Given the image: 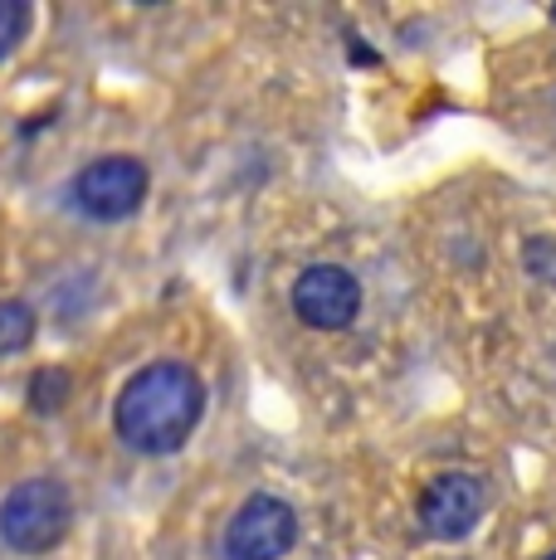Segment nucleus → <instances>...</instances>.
<instances>
[{
    "mask_svg": "<svg viewBox=\"0 0 556 560\" xmlns=\"http://www.w3.org/2000/svg\"><path fill=\"white\" fill-rule=\"evenodd\" d=\"M206 419V381L186 361H147L113 400V434L137 458H171Z\"/></svg>",
    "mask_w": 556,
    "mask_h": 560,
    "instance_id": "1",
    "label": "nucleus"
},
{
    "mask_svg": "<svg viewBox=\"0 0 556 560\" xmlns=\"http://www.w3.org/2000/svg\"><path fill=\"white\" fill-rule=\"evenodd\" d=\"M73 532V492L59 478H20L0 498V541L15 556H49Z\"/></svg>",
    "mask_w": 556,
    "mask_h": 560,
    "instance_id": "2",
    "label": "nucleus"
},
{
    "mask_svg": "<svg viewBox=\"0 0 556 560\" xmlns=\"http://www.w3.org/2000/svg\"><path fill=\"white\" fill-rule=\"evenodd\" d=\"M69 196L79 205V214H89L93 224L132 220L152 196V171L137 156H99L73 176Z\"/></svg>",
    "mask_w": 556,
    "mask_h": 560,
    "instance_id": "3",
    "label": "nucleus"
},
{
    "mask_svg": "<svg viewBox=\"0 0 556 560\" xmlns=\"http://www.w3.org/2000/svg\"><path fill=\"white\" fill-rule=\"evenodd\" d=\"M484 516H488V482L464 468H449L440 478H430L420 502H415V522H420V532L430 541H464Z\"/></svg>",
    "mask_w": 556,
    "mask_h": 560,
    "instance_id": "4",
    "label": "nucleus"
},
{
    "mask_svg": "<svg viewBox=\"0 0 556 560\" xmlns=\"http://www.w3.org/2000/svg\"><path fill=\"white\" fill-rule=\"evenodd\" d=\"M298 508L274 492H254L224 526V560H283L298 546Z\"/></svg>",
    "mask_w": 556,
    "mask_h": 560,
    "instance_id": "5",
    "label": "nucleus"
},
{
    "mask_svg": "<svg viewBox=\"0 0 556 560\" xmlns=\"http://www.w3.org/2000/svg\"><path fill=\"white\" fill-rule=\"evenodd\" d=\"M298 322L313 331H347L361 312V278L341 264H308L288 288Z\"/></svg>",
    "mask_w": 556,
    "mask_h": 560,
    "instance_id": "6",
    "label": "nucleus"
},
{
    "mask_svg": "<svg viewBox=\"0 0 556 560\" xmlns=\"http://www.w3.org/2000/svg\"><path fill=\"white\" fill-rule=\"evenodd\" d=\"M39 331V312L25 298H0V357H20Z\"/></svg>",
    "mask_w": 556,
    "mask_h": 560,
    "instance_id": "7",
    "label": "nucleus"
},
{
    "mask_svg": "<svg viewBox=\"0 0 556 560\" xmlns=\"http://www.w3.org/2000/svg\"><path fill=\"white\" fill-rule=\"evenodd\" d=\"M69 371H59V365H45V371L30 375V409H39V415H55V409L69 405Z\"/></svg>",
    "mask_w": 556,
    "mask_h": 560,
    "instance_id": "8",
    "label": "nucleus"
},
{
    "mask_svg": "<svg viewBox=\"0 0 556 560\" xmlns=\"http://www.w3.org/2000/svg\"><path fill=\"white\" fill-rule=\"evenodd\" d=\"M30 25H35V10H30L25 0H0V59H10V54L20 49Z\"/></svg>",
    "mask_w": 556,
    "mask_h": 560,
    "instance_id": "9",
    "label": "nucleus"
},
{
    "mask_svg": "<svg viewBox=\"0 0 556 560\" xmlns=\"http://www.w3.org/2000/svg\"><path fill=\"white\" fill-rule=\"evenodd\" d=\"M547 560H556V551H552V556H547Z\"/></svg>",
    "mask_w": 556,
    "mask_h": 560,
    "instance_id": "10",
    "label": "nucleus"
}]
</instances>
